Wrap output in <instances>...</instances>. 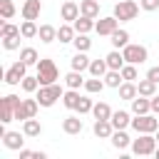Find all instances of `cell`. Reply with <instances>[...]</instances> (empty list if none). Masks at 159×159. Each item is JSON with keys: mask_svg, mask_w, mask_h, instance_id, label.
<instances>
[{"mask_svg": "<svg viewBox=\"0 0 159 159\" xmlns=\"http://www.w3.org/2000/svg\"><path fill=\"white\" fill-rule=\"evenodd\" d=\"M89 62H92V60H89L84 52H80V50H77V52H75V57L70 60L72 70H77V72H84V70H89Z\"/></svg>", "mask_w": 159, "mask_h": 159, "instance_id": "obj_20", "label": "cell"}, {"mask_svg": "<svg viewBox=\"0 0 159 159\" xmlns=\"http://www.w3.org/2000/svg\"><path fill=\"white\" fill-rule=\"evenodd\" d=\"M132 152L137 157H149L157 152V137L154 134H139V139L132 142Z\"/></svg>", "mask_w": 159, "mask_h": 159, "instance_id": "obj_5", "label": "cell"}, {"mask_svg": "<svg viewBox=\"0 0 159 159\" xmlns=\"http://www.w3.org/2000/svg\"><path fill=\"white\" fill-rule=\"evenodd\" d=\"M109 122H112V127H114V129H127V127L132 124V119H129V114H127L124 109H117V112H112Z\"/></svg>", "mask_w": 159, "mask_h": 159, "instance_id": "obj_16", "label": "cell"}, {"mask_svg": "<svg viewBox=\"0 0 159 159\" xmlns=\"http://www.w3.org/2000/svg\"><path fill=\"white\" fill-rule=\"evenodd\" d=\"M62 87L55 82V84H40V89H37V102H40V107H52L57 99H62Z\"/></svg>", "mask_w": 159, "mask_h": 159, "instance_id": "obj_1", "label": "cell"}, {"mask_svg": "<svg viewBox=\"0 0 159 159\" xmlns=\"http://www.w3.org/2000/svg\"><path fill=\"white\" fill-rule=\"evenodd\" d=\"M75 47H77L80 52H87V50L92 47V40L87 37V32H77V35H75Z\"/></svg>", "mask_w": 159, "mask_h": 159, "instance_id": "obj_36", "label": "cell"}, {"mask_svg": "<svg viewBox=\"0 0 159 159\" xmlns=\"http://www.w3.org/2000/svg\"><path fill=\"white\" fill-rule=\"evenodd\" d=\"M20 35H22V32H20ZM20 35L2 37V47H5V50H17V47H20Z\"/></svg>", "mask_w": 159, "mask_h": 159, "instance_id": "obj_41", "label": "cell"}, {"mask_svg": "<svg viewBox=\"0 0 159 159\" xmlns=\"http://www.w3.org/2000/svg\"><path fill=\"white\" fill-rule=\"evenodd\" d=\"M147 77H149V80H154V82L159 84V67H149V72H147Z\"/></svg>", "mask_w": 159, "mask_h": 159, "instance_id": "obj_45", "label": "cell"}, {"mask_svg": "<svg viewBox=\"0 0 159 159\" xmlns=\"http://www.w3.org/2000/svg\"><path fill=\"white\" fill-rule=\"evenodd\" d=\"M122 82H124L122 70H107V75H104V84L107 87H119Z\"/></svg>", "mask_w": 159, "mask_h": 159, "instance_id": "obj_31", "label": "cell"}, {"mask_svg": "<svg viewBox=\"0 0 159 159\" xmlns=\"http://www.w3.org/2000/svg\"><path fill=\"white\" fill-rule=\"evenodd\" d=\"M22 104V99L17 97V94H5L2 99H0V122L2 124H7V122H12L15 119V109Z\"/></svg>", "mask_w": 159, "mask_h": 159, "instance_id": "obj_3", "label": "cell"}, {"mask_svg": "<svg viewBox=\"0 0 159 159\" xmlns=\"http://www.w3.org/2000/svg\"><path fill=\"white\" fill-rule=\"evenodd\" d=\"M0 15H2L5 20H10V17L15 15V5H12V0H0Z\"/></svg>", "mask_w": 159, "mask_h": 159, "instance_id": "obj_39", "label": "cell"}, {"mask_svg": "<svg viewBox=\"0 0 159 159\" xmlns=\"http://www.w3.org/2000/svg\"><path fill=\"white\" fill-rule=\"evenodd\" d=\"M22 134H25V132H22ZM22 134H20V132H5V134H2V144H5L7 149H17V152H20L22 144H25Z\"/></svg>", "mask_w": 159, "mask_h": 159, "instance_id": "obj_13", "label": "cell"}, {"mask_svg": "<svg viewBox=\"0 0 159 159\" xmlns=\"http://www.w3.org/2000/svg\"><path fill=\"white\" fill-rule=\"evenodd\" d=\"M82 119L80 117H75V114H70V117H65V122H62V129L67 132V134H80L82 132Z\"/></svg>", "mask_w": 159, "mask_h": 159, "instance_id": "obj_17", "label": "cell"}, {"mask_svg": "<svg viewBox=\"0 0 159 159\" xmlns=\"http://www.w3.org/2000/svg\"><path fill=\"white\" fill-rule=\"evenodd\" d=\"M92 132H94V137H99V139H109L112 132H114V127H112L109 119H97L94 127H92Z\"/></svg>", "mask_w": 159, "mask_h": 159, "instance_id": "obj_12", "label": "cell"}, {"mask_svg": "<svg viewBox=\"0 0 159 159\" xmlns=\"http://www.w3.org/2000/svg\"><path fill=\"white\" fill-rule=\"evenodd\" d=\"M22 132H25V137H40L42 134V124L35 117H30V119L22 122Z\"/></svg>", "mask_w": 159, "mask_h": 159, "instance_id": "obj_21", "label": "cell"}, {"mask_svg": "<svg viewBox=\"0 0 159 159\" xmlns=\"http://www.w3.org/2000/svg\"><path fill=\"white\" fill-rule=\"evenodd\" d=\"M37 37H40L42 42H55V40H57V30H55L52 25H40Z\"/></svg>", "mask_w": 159, "mask_h": 159, "instance_id": "obj_30", "label": "cell"}, {"mask_svg": "<svg viewBox=\"0 0 159 159\" xmlns=\"http://www.w3.org/2000/svg\"><path fill=\"white\" fill-rule=\"evenodd\" d=\"M60 15H62V20H67V22H75V20L80 17V5H77L75 0H67V2H62V10H60Z\"/></svg>", "mask_w": 159, "mask_h": 159, "instance_id": "obj_11", "label": "cell"}, {"mask_svg": "<svg viewBox=\"0 0 159 159\" xmlns=\"http://www.w3.org/2000/svg\"><path fill=\"white\" fill-rule=\"evenodd\" d=\"M75 35H77L75 25H60L57 27V40L60 42H75Z\"/></svg>", "mask_w": 159, "mask_h": 159, "instance_id": "obj_24", "label": "cell"}, {"mask_svg": "<svg viewBox=\"0 0 159 159\" xmlns=\"http://www.w3.org/2000/svg\"><path fill=\"white\" fill-rule=\"evenodd\" d=\"M132 112H134V114H147V112H152V99L137 94V97L132 99Z\"/></svg>", "mask_w": 159, "mask_h": 159, "instance_id": "obj_15", "label": "cell"}, {"mask_svg": "<svg viewBox=\"0 0 159 159\" xmlns=\"http://www.w3.org/2000/svg\"><path fill=\"white\" fill-rule=\"evenodd\" d=\"M137 12H139V5H137V2H132V0H119V2L114 5V17H117L119 22L134 20V17H137Z\"/></svg>", "mask_w": 159, "mask_h": 159, "instance_id": "obj_6", "label": "cell"}, {"mask_svg": "<svg viewBox=\"0 0 159 159\" xmlns=\"http://www.w3.org/2000/svg\"><path fill=\"white\" fill-rule=\"evenodd\" d=\"M157 142H159V134H157Z\"/></svg>", "mask_w": 159, "mask_h": 159, "instance_id": "obj_49", "label": "cell"}, {"mask_svg": "<svg viewBox=\"0 0 159 159\" xmlns=\"http://www.w3.org/2000/svg\"><path fill=\"white\" fill-rule=\"evenodd\" d=\"M25 75H27V65H25L22 60H17V62L5 72V82H7V84H12V87H15V84H22Z\"/></svg>", "mask_w": 159, "mask_h": 159, "instance_id": "obj_8", "label": "cell"}, {"mask_svg": "<svg viewBox=\"0 0 159 159\" xmlns=\"http://www.w3.org/2000/svg\"><path fill=\"white\" fill-rule=\"evenodd\" d=\"M117 89H119V97H122V99H129V102L139 94V89H137V84H134V82H122Z\"/></svg>", "mask_w": 159, "mask_h": 159, "instance_id": "obj_26", "label": "cell"}, {"mask_svg": "<svg viewBox=\"0 0 159 159\" xmlns=\"http://www.w3.org/2000/svg\"><path fill=\"white\" fill-rule=\"evenodd\" d=\"M107 84L102 82V77H92V80H84V89L87 92H92V94H97V92H102Z\"/></svg>", "mask_w": 159, "mask_h": 159, "instance_id": "obj_37", "label": "cell"}, {"mask_svg": "<svg viewBox=\"0 0 159 159\" xmlns=\"http://www.w3.org/2000/svg\"><path fill=\"white\" fill-rule=\"evenodd\" d=\"M80 12L87 17H97L99 15V0H80Z\"/></svg>", "mask_w": 159, "mask_h": 159, "instance_id": "obj_22", "label": "cell"}, {"mask_svg": "<svg viewBox=\"0 0 159 159\" xmlns=\"http://www.w3.org/2000/svg\"><path fill=\"white\" fill-rule=\"evenodd\" d=\"M149 99H152V112H154V114H159V97L154 94V97H149Z\"/></svg>", "mask_w": 159, "mask_h": 159, "instance_id": "obj_47", "label": "cell"}, {"mask_svg": "<svg viewBox=\"0 0 159 159\" xmlns=\"http://www.w3.org/2000/svg\"><path fill=\"white\" fill-rule=\"evenodd\" d=\"M2 37H10V35H20V27H15V25H10V22H2Z\"/></svg>", "mask_w": 159, "mask_h": 159, "instance_id": "obj_44", "label": "cell"}, {"mask_svg": "<svg viewBox=\"0 0 159 159\" xmlns=\"http://www.w3.org/2000/svg\"><path fill=\"white\" fill-rule=\"evenodd\" d=\"M107 70H109L107 60H92V62H89V75H92V77H104Z\"/></svg>", "mask_w": 159, "mask_h": 159, "instance_id": "obj_28", "label": "cell"}, {"mask_svg": "<svg viewBox=\"0 0 159 159\" xmlns=\"http://www.w3.org/2000/svg\"><path fill=\"white\" fill-rule=\"evenodd\" d=\"M132 129H134L137 134H154V132H159V119L152 117L149 112H147V114H134Z\"/></svg>", "mask_w": 159, "mask_h": 159, "instance_id": "obj_2", "label": "cell"}, {"mask_svg": "<svg viewBox=\"0 0 159 159\" xmlns=\"http://www.w3.org/2000/svg\"><path fill=\"white\" fill-rule=\"evenodd\" d=\"M122 77H124V82H134L137 80V65H124L122 67Z\"/></svg>", "mask_w": 159, "mask_h": 159, "instance_id": "obj_40", "label": "cell"}, {"mask_svg": "<svg viewBox=\"0 0 159 159\" xmlns=\"http://www.w3.org/2000/svg\"><path fill=\"white\" fill-rule=\"evenodd\" d=\"M139 7L147 12H154V10H159V0H139Z\"/></svg>", "mask_w": 159, "mask_h": 159, "instance_id": "obj_43", "label": "cell"}, {"mask_svg": "<svg viewBox=\"0 0 159 159\" xmlns=\"http://www.w3.org/2000/svg\"><path fill=\"white\" fill-rule=\"evenodd\" d=\"M117 25H119V20L112 15V17H102V20L94 25V30H97L99 35H112V32L117 30Z\"/></svg>", "mask_w": 159, "mask_h": 159, "instance_id": "obj_14", "label": "cell"}, {"mask_svg": "<svg viewBox=\"0 0 159 159\" xmlns=\"http://www.w3.org/2000/svg\"><path fill=\"white\" fill-rule=\"evenodd\" d=\"M122 55H124V60L129 62V65H142V62H147V57H149V52H147V47L144 45H127V47H122Z\"/></svg>", "mask_w": 159, "mask_h": 159, "instance_id": "obj_7", "label": "cell"}, {"mask_svg": "<svg viewBox=\"0 0 159 159\" xmlns=\"http://www.w3.org/2000/svg\"><path fill=\"white\" fill-rule=\"evenodd\" d=\"M40 12H42V2L40 0H25V5H22V17L25 20H37Z\"/></svg>", "mask_w": 159, "mask_h": 159, "instance_id": "obj_10", "label": "cell"}, {"mask_svg": "<svg viewBox=\"0 0 159 159\" xmlns=\"http://www.w3.org/2000/svg\"><path fill=\"white\" fill-rule=\"evenodd\" d=\"M22 89H25L27 94L37 92V89H40V80H37V75H35V77H27V75H25V80H22Z\"/></svg>", "mask_w": 159, "mask_h": 159, "instance_id": "obj_38", "label": "cell"}, {"mask_svg": "<svg viewBox=\"0 0 159 159\" xmlns=\"http://www.w3.org/2000/svg\"><path fill=\"white\" fill-rule=\"evenodd\" d=\"M57 77H60V72H57L55 62L47 60V57H42L37 62V80H40V84H55Z\"/></svg>", "mask_w": 159, "mask_h": 159, "instance_id": "obj_4", "label": "cell"}, {"mask_svg": "<svg viewBox=\"0 0 159 159\" xmlns=\"http://www.w3.org/2000/svg\"><path fill=\"white\" fill-rule=\"evenodd\" d=\"M37 109H40V102H37V97L35 99H22V104L15 109V119H30V117H35L37 114Z\"/></svg>", "mask_w": 159, "mask_h": 159, "instance_id": "obj_9", "label": "cell"}, {"mask_svg": "<svg viewBox=\"0 0 159 159\" xmlns=\"http://www.w3.org/2000/svg\"><path fill=\"white\" fill-rule=\"evenodd\" d=\"M20 60H22V62H25L27 67H30V65H37V62H40V57H37V50H35V47H25V50L20 52Z\"/></svg>", "mask_w": 159, "mask_h": 159, "instance_id": "obj_34", "label": "cell"}, {"mask_svg": "<svg viewBox=\"0 0 159 159\" xmlns=\"http://www.w3.org/2000/svg\"><path fill=\"white\" fill-rule=\"evenodd\" d=\"M20 159H35V152H30V149H20Z\"/></svg>", "mask_w": 159, "mask_h": 159, "instance_id": "obj_46", "label": "cell"}, {"mask_svg": "<svg viewBox=\"0 0 159 159\" xmlns=\"http://www.w3.org/2000/svg\"><path fill=\"white\" fill-rule=\"evenodd\" d=\"M92 114H94V119H109V117H112V109H109L107 102H97V104L92 107Z\"/></svg>", "mask_w": 159, "mask_h": 159, "instance_id": "obj_33", "label": "cell"}, {"mask_svg": "<svg viewBox=\"0 0 159 159\" xmlns=\"http://www.w3.org/2000/svg\"><path fill=\"white\" fill-rule=\"evenodd\" d=\"M109 37H112L109 42L114 45V50H122V47H127V45H129V32H127V30H119V27H117Z\"/></svg>", "mask_w": 159, "mask_h": 159, "instance_id": "obj_19", "label": "cell"}, {"mask_svg": "<svg viewBox=\"0 0 159 159\" xmlns=\"http://www.w3.org/2000/svg\"><path fill=\"white\" fill-rule=\"evenodd\" d=\"M109 139H112V147H114V149H127V147L132 144V139L127 137V132H124V129H114Z\"/></svg>", "mask_w": 159, "mask_h": 159, "instance_id": "obj_18", "label": "cell"}, {"mask_svg": "<svg viewBox=\"0 0 159 159\" xmlns=\"http://www.w3.org/2000/svg\"><path fill=\"white\" fill-rule=\"evenodd\" d=\"M104 60H107L109 70H122V67L127 65V60H124V55H122L119 50H112V52H109V55H107Z\"/></svg>", "mask_w": 159, "mask_h": 159, "instance_id": "obj_23", "label": "cell"}, {"mask_svg": "<svg viewBox=\"0 0 159 159\" xmlns=\"http://www.w3.org/2000/svg\"><path fill=\"white\" fill-rule=\"evenodd\" d=\"M72 25H75V30H77V32H89V30H94V25H97V22H94V17L82 15V17H77Z\"/></svg>", "mask_w": 159, "mask_h": 159, "instance_id": "obj_27", "label": "cell"}, {"mask_svg": "<svg viewBox=\"0 0 159 159\" xmlns=\"http://www.w3.org/2000/svg\"><path fill=\"white\" fill-rule=\"evenodd\" d=\"M37 30H40V27L35 25V20H25V22L20 25V32H22V37H27V40H30V37H37Z\"/></svg>", "mask_w": 159, "mask_h": 159, "instance_id": "obj_35", "label": "cell"}, {"mask_svg": "<svg viewBox=\"0 0 159 159\" xmlns=\"http://www.w3.org/2000/svg\"><path fill=\"white\" fill-rule=\"evenodd\" d=\"M92 99H87V97H80V102H77V109L75 112H80V114H89L92 112Z\"/></svg>", "mask_w": 159, "mask_h": 159, "instance_id": "obj_42", "label": "cell"}, {"mask_svg": "<svg viewBox=\"0 0 159 159\" xmlns=\"http://www.w3.org/2000/svg\"><path fill=\"white\" fill-rule=\"evenodd\" d=\"M65 84H67L70 89H80V87L84 84V80H82V72H77V70L67 72V75H65Z\"/></svg>", "mask_w": 159, "mask_h": 159, "instance_id": "obj_29", "label": "cell"}, {"mask_svg": "<svg viewBox=\"0 0 159 159\" xmlns=\"http://www.w3.org/2000/svg\"><path fill=\"white\" fill-rule=\"evenodd\" d=\"M154 157H157V159H159V147H157V152H154Z\"/></svg>", "mask_w": 159, "mask_h": 159, "instance_id": "obj_48", "label": "cell"}, {"mask_svg": "<svg viewBox=\"0 0 159 159\" xmlns=\"http://www.w3.org/2000/svg\"><path fill=\"white\" fill-rule=\"evenodd\" d=\"M137 89H139L142 97H154V92H157V82L149 80V77H147V80H139V82H137Z\"/></svg>", "mask_w": 159, "mask_h": 159, "instance_id": "obj_25", "label": "cell"}, {"mask_svg": "<svg viewBox=\"0 0 159 159\" xmlns=\"http://www.w3.org/2000/svg\"><path fill=\"white\" fill-rule=\"evenodd\" d=\"M77 102H80V92H77V89H67V92L62 94V104H65L67 109H77Z\"/></svg>", "mask_w": 159, "mask_h": 159, "instance_id": "obj_32", "label": "cell"}]
</instances>
